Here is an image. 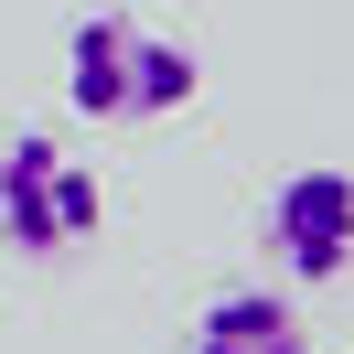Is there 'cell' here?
Instances as JSON below:
<instances>
[{
    "instance_id": "cell-2",
    "label": "cell",
    "mask_w": 354,
    "mask_h": 354,
    "mask_svg": "<svg viewBox=\"0 0 354 354\" xmlns=\"http://www.w3.org/2000/svg\"><path fill=\"white\" fill-rule=\"evenodd\" d=\"M108 225V183L97 161H75L54 129H11L0 140V247L11 258H75V247Z\"/></svg>"
},
{
    "instance_id": "cell-1",
    "label": "cell",
    "mask_w": 354,
    "mask_h": 354,
    "mask_svg": "<svg viewBox=\"0 0 354 354\" xmlns=\"http://www.w3.org/2000/svg\"><path fill=\"white\" fill-rule=\"evenodd\" d=\"M204 86L194 44H172L140 11H86L65 32V108L97 118V129H151V118H183Z\"/></svg>"
},
{
    "instance_id": "cell-3",
    "label": "cell",
    "mask_w": 354,
    "mask_h": 354,
    "mask_svg": "<svg viewBox=\"0 0 354 354\" xmlns=\"http://www.w3.org/2000/svg\"><path fill=\"white\" fill-rule=\"evenodd\" d=\"M268 258H279L301 290L344 279V268H354V172L301 161V172L268 194Z\"/></svg>"
},
{
    "instance_id": "cell-4",
    "label": "cell",
    "mask_w": 354,
    "mask_h": 354,
    "mask_svg": "<svg viewBox=\"0 0 354 354\" xmlns=\"http://www.w3.org/2000/svg\"><path fill=\"white\" fill-rule=\"evenodd\" d=\"M194 354H311V322L279 290H215L194 311Z\"/></svg>"
}]
</instances>
